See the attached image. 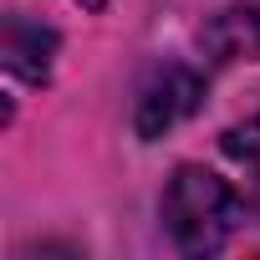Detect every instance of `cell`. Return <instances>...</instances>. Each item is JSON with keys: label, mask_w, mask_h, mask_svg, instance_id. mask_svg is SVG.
<instances>
[{"label": "cell", "mask_w": 260, "mask_h": 260, "mask_svg": "<svg viewBox=\"0 0 260 260\" xmlns=\"http://www.w3.org/2000/svg\"><path fill=\"white\" fill-rule=\"evenodd\" d=\"M224 148H230V158H240V164L250 169V209L260 214V117L245 122V127H230V133H224Z\"/></svg>", "instance_id": "5b68a950"}, {"label": "cell", "mask_w": 260, "mask_h": 260, "mask_svg": "<svg viewBox=\"0 0 260 260\" xmlns=\"http://www.w3.org/2000/svg\"><path fill=\"white\" fill-rule=\"evenodd\" d=\"M204 46L214 61H255L260 56V11H224L209 31H204Z\"/></svg>", "instance_id": "277c9868"}, {"label": "cell", "mask_w": 260, "mask_h": 260, "mask_svg": "<svg viewBox=\"0 0 260 260\" xmlns=\"http://www.w3.org/2000/svg\"><path fill=\"white\" fill-rule=\"evenodd\" d=\"M77 6H82V11H102V6H107V0H77Z\"/></svg>", "instance_id": "8992f818"}, {"label": "cell", "mask_w": 260, "mask_h": 260, "mask_svg": "<svg viewBox=\"0 0 260 260\" xmlns=\"http://www.w3.org/2000/svg\"><path fill=\"white\" fill-rule=\"evenodd\" d=\"M0 56H6V72L21 82H46L51 61H56V31L26 16H6V31H0Z\"/></svg>", "instance_id": "3957f363"}, {"label": "cell", "mask_w": 260, "mask_h": 260, "mask_svg": "<svg viewBox=\"0 0 260 260\" xmlns=\"http://www.w3.org/2000/svg\"><path fill=\"white\" fill-rule=\"evenodd\" d=\"M199 102H204V77L194 67H179V61L158 67L138 92V112H133L138 138H164L169 127L199 112Z\"/></svg>", "instance_id": "7a4b0ae2"}, {"label": "cell", "mask_w": 260, "mask_h": 260, "mask_svg": "<svg viewBox=\"0 0 260 260\" xmlns=\"http://www.w3.org/2000/svg\"><path fill=\"white\" fill-rule=\"evenodd\" d=\"M235 219H240V199L219 174H209L199 164H184L169 179V189H164V230L184 255H214L235 235Z\"/></svg>", "instance_id": "6da1fadb"}]
</instances>
